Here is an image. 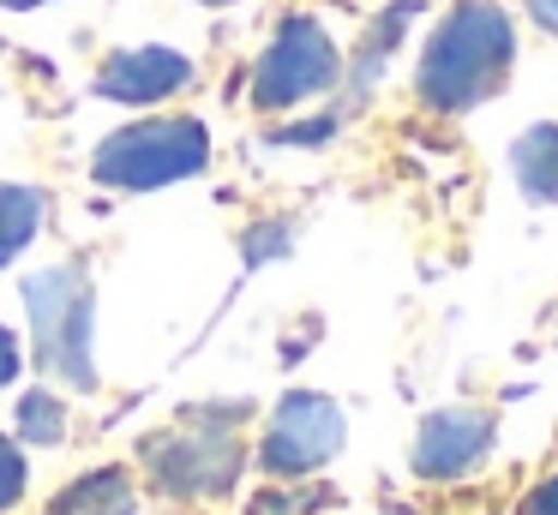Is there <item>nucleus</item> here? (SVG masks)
<instances>
[{"label": "nucleus", "instance_id": "obj_1", "mask_svg": "<svg viewBox=\"0 0 558 515\" xmlns=\"http://www.w3.org/2000/svg\"><path fill=\"white\" fill-rule=\"evenodd\" d=\"M510 54H517V30H510L505 7L498 0H457L426 42L414 78L438 114H462L505 84Z\"/></svg>", "mask_w": 558, "mask_h": 515}, {"label": "nucleus", "instance_id": "obj_2", "mask_svg": "<svg viewBox=\"0 0 558 515\" xmlns=\"http://www.w3.org/2000/svg\"><path fill=\"white\" fill-rule=\"evenodd\" d=\"M241 426H246V402L241 407H198L181 426L157 431L145 443V467L162 491L174 498H217L241 479Z\"/></svg>", "mask_w": 558, "mask_h": 515}, {"label": "nucleus", "instance_id": "obj_3", "mask_svg": "<svg viewBox=\"0 0 558 515\" xmlns=\"http://www.w3.org/2000/svg\"><path fill=\"white\" fill-rule=\"evenodd\" d=\"M25 306L37 330V359L73 390H97V359H90V330H97V294H90L78 263H49L25 275Z\"/></svg>", "mask_w": 558, "mask_h": 515}, {"label": "nucleus", "instance_id": "obj_4", "mask_svg": "<svg viewBox=\"0 0 558 515\" xmlns=\"http://www.w3.org/2000/svg\"><path fill=\"white\" fill-rule=\"evenodd\" d=\"M205 162H210L205 120L162 114V120H138V126L109 132L97 144V156H90V174L121 192H157V186H174V180L198 174Z\"/></svg>", "mask_w": 558, "mask_h": 515}, {"label": "nucleus", "instance_id": "obj_5", "mask_svg": "<svg viewBox=\"0 0 558 515\" xmlns=\"http://www.w3.org/2000/svg\"><path fill=\"white\" fill-rule=\"evenodd\" d=\"M342 78V54L330 42V30L318 19H289L277 36L265 42L253 66V102L258 108H301L318 90Z\"/></svg>", "mask_w": 558, "mask_h": 515}, {"label": "nucleus", "instance_id": "obj_6", "mask_svg": "<svg viewBox=\"0 0 558 515\" xmlns=\"http://www.w3.org/2000/svg\"><path fill=\"white\" fill-rule=\"evenodd\" d=\"M342 438H349V419H342V407L330 402V395L318 390H294L277 402V414H270V431L265 443H258V467L265 474H313V467H325L330 455L342 450Z\"/></svg>", "mask_w": 558, "mask_h": 515}, {"label": "nucleus", "instance_id": "obj_7", "mask_svg": "<svg viewBox=\"0 0 558 515\" xmlns=\"http://www.w3.org/2000/svg\"><path fill=\"white\" fill-rule=\"evenodd\" d=\"M493 450V414L481 407H438L414 431V474L426 479H462Z\"/></svg>", "mask_w": 558, "mask_h": 515}, {"label": "nucleus", "instance_id": "obj_8", "mask_svg": "<svg viewBox=\"0 0 558 515\" xmlns=\"http://www.w3.org/2000/svg\"><path fill=\"white\" fill-rule=\"evenodd\" d=\"M186 78H193V60L174 54V48H157V42L114 48V54L102 60V72H97V96L150 108V102H162V96H174Z\"/></svg>", "mask_w": 558, "mask_h": 515}, {"label": "nucleus", "instance_id": "obj_9", "mask_svg": "<svg viewBox=\"0 0 558 515\" xmlns=\"http://www.w3.org/2000/svg\"><path fill=\"white\" fill-rule=\"evenodd\" d=\"M510 174H517L522 198L558 204V126H529L510 144Z\"/></svg>", "mask_w": 558, "mask_h": 515}, {"label": "nucleus", "instance_id": "obj_10", "mask_svg": "<svg viewBox=\"0 0 558 515\" xmlns=\"http://www.w3.org/2000/svg\"><path fill=\"white\" fill-rule=\"evenodd\" d=\"M133 510H138V498H133V479L121 467H97V474L73 479L49 503V515H133Z\"/></svg>", "mask_w": 558, "mask_h": 515}, {"label": "nucleus", "instance_id": "obj_11", "mask_svg": "<svg viewBox=\"0 0 558 515\" xmlns=\"http://www.w3.org/2000/svg\"><path fill=\"white\" fill-rule=\"evenodd\" d=\"M43 210H49V198H43L37 186H13V180H0V263H13L19 252L37 240Z\"/></svg>", "mask_w": 558, "mask_h": 515}, {"label": "nucleus", "instance_id": "obj_12", "mask_svg": "<svg viewBox=\"0 0 558 515\" xmlns=\"http://www.w3.org/2000/svg\"><path fill=\"white\" fill-rule=\"evenodd\" d=\"M19 438L25 443H61L66 438V402L49 390H31L19 402Z\"/></svg>", "mask_w": 558, "mask_h": 515}, {"label": "nucleus", "instance_id": "obj_13", "mask_svg": "<svg viewBox=\"0 0 558 515\" xmlns=\"http://www.w3.org/2000/svg\"><path fill=\"white\" fill-rule=\"evenodd\" d=\"M25 498V455L13 438H0V510H13Z\"/></svg>", "mask_w": 558, "mask_h": 515}, {"label": "nucleus", "instance_id": "obj_14", "mask_svg": "<svg viewBox=\"0 0 558 515\" xmlns=\"http://www.w3.org/2000/svg\"><path fill=\"white\" fill-rule=\"evenodd\" d=\"M306 503H318V491H289V498H282V491H265V498L253 503V515H301Z\"/></svg>", "mask_w": 558, "mask_h": 515}, {"label": "nucleus", "instance_id": "obj_15", "mask_svg": "<svg viewBox=\"0 0 558 515\" xmlns=\"http://www.w3.org/2000/svg\"><path fill=\"white\" fill-rule=\"evenodd\" d=\"M522 515H558V474L541 479V486L529 491V503H522Z\"/></svg>", "mask_w": 558, "mask_h": 515}, {"label": "nucleus", "instance_id": "obj_16", "mask_svg": "<svg viewBox=\"0 0 558 515\" xmlns=\"http://www.w3.org/2000/svg\"><path fill=\"white\" fill-rule=\"evenodd\" d=\"M19 366H25V354H19V335H13V330H0V390L19 378Z\"/></svg>", "mask_w": 558, "mask_h": 515}, {"label": "nucleus", "instance_id": "obj_17", "mask_svg": "<svg viewBox=\"0 0 558 515\" xmlns=\"http://www.w3.org/2000/svg\"><path fill=\"white\" fill-rule=\"evenodd\" d=\"M529 12H534L541 30H558V0H529Z\"/></svg>", "mask_w": 558, "mask_h": 515}, {"label": "nucleus", "instance_id": "obj_18", "mask_svg": "<svg viewBox=\"0 0 558 515\" xmlns=\"http://www.w3.org/2000/svg\"><path fill=\"white\" fill-rule=\"evenodd\" d=\"M0 7H13V12H25V7H43V0H0Z\"/></svg>", "mask_w": 558, "mask_h": 515}, {"label": "nucleus", "instance_id": "obj_19", "mask_svg": "<svg viewBox=\"0 0 558 515\" xmlns=\"http://www.w3.org/2000/svg\"><path fill=\"white\" fill-rule=\"evenodd\" d=\"M205 7H229V0H205Z\"/></svg>", "mask_w": 558, "mask_h": 515}]
</instances>
